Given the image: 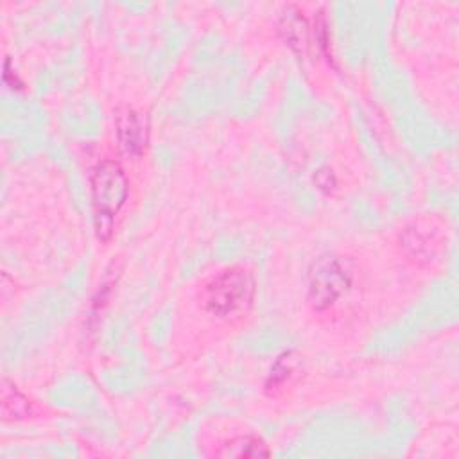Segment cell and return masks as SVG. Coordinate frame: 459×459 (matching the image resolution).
Instances as JSON below:
<instances>
[{
  "label": "cell",
  "instance_id": "1",
  "mask_svg": "<svg viewBox=\"0 0 459 459\" xmlns=\"http://www.w3.org/2000/svg\"><path fill=\"white\" fill-rule=\"evenodd\" d=\"M255 299V278L238 265L222 269L201 289L203 308L219 319H237L247 314Z\"/></svg>",
  "mask_w": 459,
  "mask_h": 459
},
{
  "label": "cell",
  "instance_id": "2",
  "mask_svg": "<svg viewBox=\"0 0 459 459\" xmlns=\"http://www.w3.org/2000/svg\"><path fill=\"white\" fill-rule=\"evenodd\" d=\"M90 185L97 235L99 238L108 240L113 219L127 199V179L117 161L104 160L91 170Z\"/></svg>",
  "mask_w": 459,
  "mask_h": 459
},
{
  "label": "cell",
  "instance_id": "3",
  "mask_svg": "<svg viewBox=\"0 0 459 459\" xmlns=\"http://www.w3.org/2000/svg\"><path fill=\"white\" fill-rule=\"evenodd\" d=\"M353 283V269L339 256H321L308 274V303L314 310L325 312L344 298Z\"/></svg>",
  "mask_w": 459,
  "mask_h": 459
},
{
  "label": "cell",
  "instance_id": "4",
  "mask_svg": "<svg viewBox=\"0 0 459 459\" xmlns=\"http://www.w3.org/2000/svg\"><path fill=\"white\" fill-rule=\"evenodd\" d=\"M400 244L407 256L418 264H432L439 260L445 246L441 226L432 221H414L400 235Z\"/></svg>",
  "mask_w": 459,
  "mask_h": 459
},
{
  "label": "cell",
  "instance_id": "5",
  "mask_svg": "<svg viewBox=\"0 0 459 459\" xmlns=\"http://www.w3.org/2000/svg\"><path fill=\"white\" fill-rule=\"evenodd\" d=\"M115 126L118 143L124 154L136 158L147 145V124L133 108H118L115 113Z\"/></svg>",
  "mask_w": 459,
  "mask_h": 459
},
{
  "label": "cell",
  "instance_id": "6",
  "mask_svg": "<svg viewBox=\"0 0 459 459\" xmlns=\"http://www.w3.org/2000/svg\"><path fill=\"white\" fill-rule=\"evenodd\" d=\"M301 14L303 13H299L296 7L290 5L283 11L281 22H280V30L283 34V39L298 54H305L308 48V25Z\"/></svg>",
  "mask_w": 459,
  "mask_h": 459
},
{
  "label": "cell",
  "instance_id": "7",
  "mask_svg": "<svg viewBox=\"0 0 459 459\" xmlns=\"http://www.w3.org/2000/svg\"><path fill=\"white\" fill-rule=\"evenodd\" d=\"M219 457H237V459H255V457H269L271 450L267 445L256 436H238L217 452Z\"/></svg>",
  "mask_w": 459,
  "mask_h": 459
},
{
  "label": "cell",
  "instance_id": "8",
  "mask_svg": "<svg viewBox=\"0 0 459 459\" xmlns=\"http://www.w3.org/2000/svg\"><path fill=\"white\" fill-rule=\"evenodd\" d=\"M32 412L30 402L14 387L9 385L7 380L2 387V416L5 421L9 420H22Z\"/></svg>",
  "mask_w": 459,
  "mask_h": 459
},
{
  "label": "cell",
  "instance_id": "9",
  "mask_svg": "<svg viewBox=\"0 0 459 459\" xmlns=\"http://www.w3.org/2000/svg\"><path fill=\"white\" fill-rule=\"evenodd\" d=\"M290 369H292V366H290V355L287 353V355H281L278 360H276V364L273 366V369H271V375H269V378H267V389H276V387H280L285 380H287V377L290 375Z\"/></svg>",
  "mask_w": 459,
  "mask_h": 459
}]
</instances>
